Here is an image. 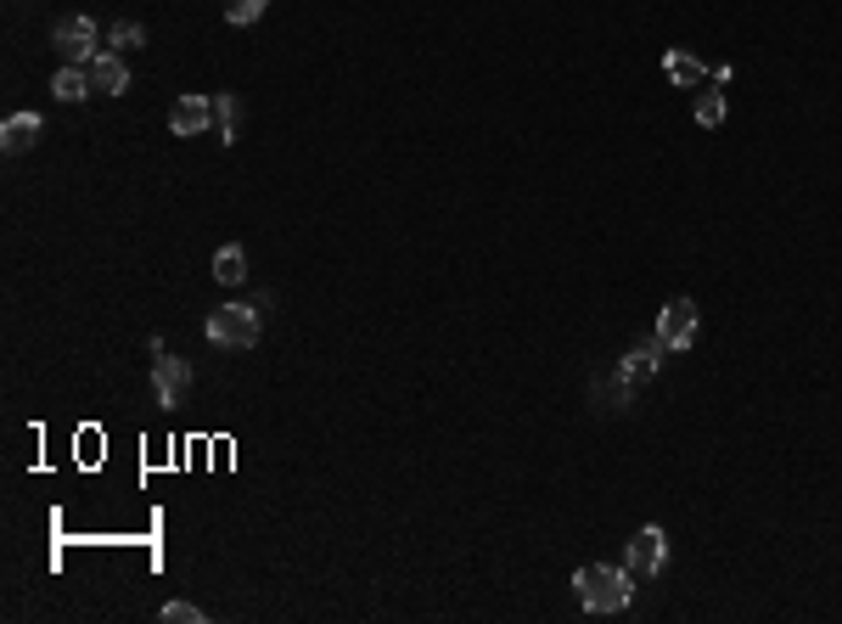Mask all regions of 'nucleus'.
Returning <instances> with one entry per match:
<instances>
[{
    "instance_id": "13",
    "label": "nucleus",
    "mask_w": 842,
    "mask_h": 624,
    "mask_svg": "<svg viewBox=\"0 0 842 624\" xmlns=\"http://www.w3.org/2000/svg\"><path fill=\"white\" fill-rule=\"evenodd\" d=\"M214 281H225V287H242V281H247V254H242L236 243H225V248L214 254Z\"/></svg>"
},
{
    "instance_id": "17",
    "label": "nucleus",
    "mask_w": 842,
    "mask_h": 624,
    "mask_svg": "<svg viewBox=\"0 0 842 624\" xmlns=\"http://www.w3.org/2000/svg\"><path fill=\"white\" fill-rule=\"evenodd\" d=\"M108 45H119V52H135V45H146V29H141V23H113Z\"/></svg>"
},
{
    "instance_id": "11",
    "label": "nucleus",
    "mask_w": 842,
    "mask_h": 624,
    "mask_svg": "<svg viewBox=\"0 0 842 624\" xmlns=\"http://www.w3.org/2000/svg\"><path fill=\"white\" fill-rule=\"evenodd\" d=\"M96 85H90V68H74V63H63V74L52 79V96L57 102H85Z\"/></svg>"
},
{
    "instance_id": "16",
    "label": "nucleus",
    "mask_w": 842,
    "mask_h": 624,
    "mask_svg": "<svg viewBox=\"0 0 842 624\" xmlns=\"http://www.w3.org/2000/svg\"><path fill=\"white\" fill-rule=\"evenodd\" d=\"M265 7H270V0H225V18L231 23H259Z\"/></svg>"
},
{
    "instance_id": "3",
    "label": "nucleus",
    "mask_w": 842,
    "mask_h": 624,
    "mask_svg": "<svg viewBox=\"0 0 842 624\" xmlns=\"http://www.w3.org/2000/svg\"><path fill=\"white\" fill-rule=\"evenodd\" d=\"M102 34H96V23L85 18V12H74V18H63L57 29H52V45H57V57L63 63H74V68H85L96 52H102V45H96Z\"/></svg>"
},
{
    "instance_id": "8",
    "label": "nucleus",
    "mask_w": 842,
    "mask_h": 624,
    "mask_svg": "<svg viewBox=\"0 0 842 624\" xmlns=\"http://www.w3.org/2000/svg\"><path fill=\"white\" fill-rule=\"evenodd\" d=\"M85 68H90V85L102 90V96H124V90H130V68H124L119 52H96Z\"/></svg>"
},
{
    "instance_id": "5",
    "label": "nucleus",
    "mask_w": 842,
    "mask_h": 624,
    "mask_svg": "<svg viewBox=\"0 0 842 624\" xmlns=\"http://www.w3.org/2000/svg\"><path fill=\"white\" fill-rule=\"evenodd\" d=\"M658 338H663V349H691V344H697V304H691V299H669L663 315H658Z\"/></svg>"
},
{
    "instance_id": "4",
    "label": "nucleus",
    "mask_w": 842,
    "mask_h": 624,
    "mask_svg": "<svg viewBox=\"0 0 842 624\" xmlns=\"http://www.w3.org/2000/svg\"><path fill=\"white\" fill-rule=\"evenodd\" d=\"M663 562H669V535L658 530V523H647V530L629 535V573L652 580V573H663Z\"/></svg>"
},
{
    "instance_id": "10",
    "label": "nucleus",
    "mask_w": 842,
    "mask_h": 624,
    "mask_svg": "<svg viewBox=\"0 0 842 624\" xmlns=\"http://www.w3.org/2000/svg\"><path fill=\"white\" fill-rule=\"evenodd\" d=\"M663 338H652V344H640V349H629L624 360H618V382H640V377H652L658 366H663Z\"/></svg>"
},
{
    "instance_id": "18",
    "label": "nucleus",
    "mask_w": 842,
    "mask_h": 624,
    "mask_svg": "<svg viewBox=\"0 0 842 624\" xmlns=\"http://www.w3.org/2000/svg\"><path fill=\"white\" fill-rule=\"evenodd\" d=\"M209 613L197 602H164V624H203Z\"/></svg>"
},
{
    "instance_id": "1",
    "label": "nucleus",
    "mask_w": 842,
    "mask_h": 624,
    "mask_svg": "<svg viewBox=\"0 0 842 624\" xmlns=\"http://www.w3.org/2000/svg\"><path fill=\"white\" fill-rule=\"evenodd\" d=\"M573 586H579V602L590 613H618L635 597V573L629 568H613V562H584L573 573Z\"/></svg>"
},
{
    "instance_id": "6",
    "label": "nucleus",
    "mask_w": 842,
    "mask_h": 624,
    "mask_svg": "<svg viewBox=\"0 0 842 624\" xmlns=\"http://www.w3.org/2000/svg\"><path fill=\"white\" fill-rule=\"evenodd\" d=\"M153 389H158V405H180L186 389H191V360L158 349V360H153Z\"/></svg>"
},
{
    "instance_id": "9",
    "label": "nucleus",
    "mask_w": 842,
    "mask_h": 624,
    "mask_svg": "<svg viewBox=\"0 0 842 624\" xmlns=\"http://www.w3.org/2000/svg\"><path fill=\"white\" fill-rule=\"evenodd\" d=\"M40 135H45L40 113H12L7 124H0V147H7V153L18 158V153H29V147H34V141H40Z\"/></svg>"
},
{
    "instance_id": "15",
    "label": "nucleus",
    "mask_w": 842,
    "mask_h": 624,
    "mask_svg": "<svg viewBox=\"0 0 842 624\" xmlns=\"http://www.w3.org/2000/svg\"><path fill=\"white\" fill-rule=\"evenodd\" d=\"M236 119H242V102L231 90H214V124H220V141H236Z\"/></svg>"
},
{
    "instance_id": "12",
    "label": "nucleus",
    "mask_w": 842,
    "mask_h": 624,
    "mask_svg": "<svg viewBox=\"0 0 842 624\" xmlns=\"http://www.w3.org/2000/svg\"><path fill=\"white\" fill-rule=\"evenodd\" d=\"M663 74H669L674 85H708V68H703L697 57H691V52H680V45L663 57Z\"/></svg>"
},
{
    "instance_id": "14",
    "label": "nucleus",
    "mask_w": 842,
    "mask_h": 624,
    "mask_svg": "<svg viewBox=\"0 0 842 624\" xmlns=\"http://www.w3.org/2000/svg\"><path fill=\"white\" fill-rule=\"evenodd\" d=\"M691 119H697L703 130L725 124V90H697V102H691Z\"/></svg>"
},
{
    "instance_id": "7",
    "label": "nucleus",
    "mask_w": 842,
    "mask_h": 624,
    "mask_svg": "<svg viewBox=\"0 0 842 624\" xmlns=\"http://www.w3.org/2000/svg\"><path fill=\"white\" fill-rule=\"evenodd\" d=\"M214 124V96H180V102L169 108V135H203Z\"/></svg>"
},
{
    "instance_id": "2",
    "label": "nucleus",
    "mask_w": 842,
    "mask_h": 624,
    "mask_svg": "<svg viewBox=\"0 0 842 624\" xmlns=\"http://www.w3.org/2000/svg\"><path fill=\"white\" fill-rule=\"evenodd\" d=\"M259 332H265V315L247 304H220L209 315V344H220V349H254Z\"/></svg>"
}]
</instances>
